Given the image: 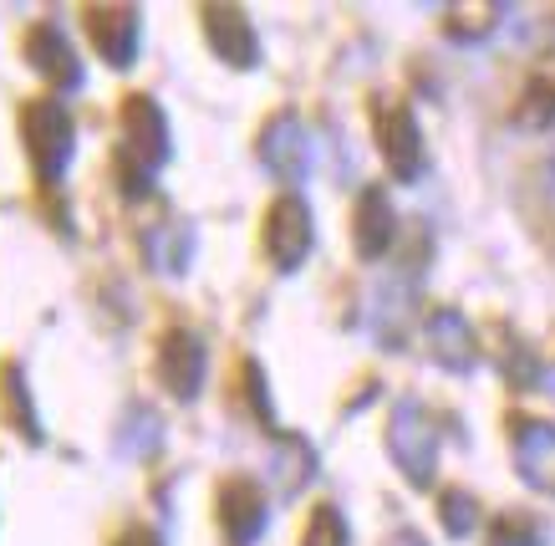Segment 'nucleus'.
Segmentation results:
<instances>
[{
  "mask_svg": "<svg viewBox=\"0 0 555 546\" xmlns=\"http://www.w3.org/2000/svg\"><path fill=\"white\" fill-rule=\"evenodd\" d=\"M199 26L209 52L230 72H255L260 67V36L245 5H199Z\"/></svg>",
  "mask_w": 555,
  "mask_h": 546,
  "instance_id": "f8f14e48",
  "label": "nucleus"
},
{
  "mask_svg": "<svg viewBox=\"0 0 555 546\" xmlns=\"http://www.w3.org/2000/svg\"><path fill=\"white\" fill-rule=\"evenodd\" d=\"M438 526L449 531V536H469V531L479 526V500H474L464 485L438 491Z\"/></svg>",
  "mask_w": 555,
  "mask_h": 546,
  "instance_id": "5701e85b",
  "label": "nucleus"
},
{
  "mask_svg": "<svg viewBox=\"0 0 555 546\" xmlns=\"http://www.w3.org/2000/svg\"><path fill=\"white\" fill-rule=\"evenodd\" d=\"M509 460H515V475L530 491L555 500V424L551 419L509 414Z\"/></svg>",
  "mask_w": 555,
  "mask_h": 546,
  "instance_id": "9b49d317",
  "label": "nucleus"
},
{
  "mask_svg": "<svg viewBox=\"0 0 555 546\" xmlns=\"http://www.w3.org/2000/svg\"><path fill=\"white\" fill-rule=\"evenodd\" d=\"M494 363H500V373L509 378V389H540V378H545V368H540V358H535V347H530L515 327H500Z\"/></svg>",
  "mask_w": 555,
  "mask_h": 546,
  "instance_id": "aec40b11",
  "label": "nucleus"
},
{
  "mask_svg": "<svg viewBox=\"0 0 555 546\" xmlns=\"http://www.w3.org/2000/svg\"><path fill=\"white\" fill-rule=\"evenodd\" d=\"M215 521L224 546H255L266 536V521H270L266 485L250 475H224L215 491Z\"/></svg>",
  "mask_w": 555,
  "mask_h": 546,
  "instance_id": "1a4fd4ad",
  "label": "nucleus"
},
{
  "mask_svg": "<svg viewBox=\"0 0 555 546\" xmlns=\"http://www.w3.org/2000/svg\"><path fill=\"white\" fill-rule=\"evenodd\" d=\"M113 546H164V531L149 526V521H133V526L118 531V542Z\"/></svg>",
  "mask_w": 555,
  "mask_h": 546,
  "instance_id": "393cba45",
  "label": "nucleus"
},
{
  "mask_svg": "<svg viewBox=\"0 0 555 546\" xmlns=\"http://www.w3.org/2000/svg\"><path fill=\"white\" fill-rule=\"evenodd\" d=\"M301 546H352V526H347L341 506H332V500L311 506L306 531H301Z\"/></svg>",
  "mask_w": 555,
  "mask_h": 546,
  "instance_id": "412c9836",
  "label": "nucleus"
},
{
  "mask_svg": "<svg viewBox=\"0 0 555 546\" xmlns=\"http://www.w3.org/2000/svg\"><path fill=\"white\" fill-rule=\"evenodd\" d=\"M240 378H245V393H250V409L255 419H260V429L266 434H281V424H275V409H270V389H266V368L255 358L240 363Z\"/></svg>",
  "mask_w": 555,
  "mask_h": 546,
  "instance_id": "b1692460",
  "label": "nucleus"
},
{
  "mask_svg": "<svg viewBox=\"0 0 555 546\" xmlns=\"http://www.w3.org/2000/svg\"><path fill=\"white\" fill-rule=\"evenodd\" d=\"M82 31L92 41V56L113 72H128L138 62V52H143V11L122 5V0L82 5Z\"/></svg>",
  "mask_w": 555,
  "mask_h": 546,
  "instance_id": "423d86ee",
  "label": "nucleus"
},
{
  "mask_svg": "<svg viewBox=\"0 0 555 546\" xmlns=\"http://www.w3.org/2000/svg\"><path fill=\"white\" fill-rule=\"evenodd\" d=\"M21 56H26V67L51 87V98L82 87V62H77L67 31H62L56 21H31V26L21 31Z\"/></svg>",
  "mask_w": 555,
  "mask_h": 546,
  "instance_id": "9d476101",
  "label": "nucleus"
},
{
  "mask_svg": "<svg viewBox=\"0 0 555 546\" xmlns=\"http://www.w3.org/2000/svg\"><path fill=\"white\" fill-rule=\"evenodd\" d=\"M118 185L122 194H133V200H143L153 185V174L169 164L173 154V134H169V113L158 107V98L153 92H122L118 103Z\"/></svg>",
  "mask_w": 555,
  "mask_h": 546,
  "instance_id": "f257e3e1",
  "label": "nucleus"
},
{
  "mask_svg": "<svg viewBox=\"0 0 555 546\" xmlns=\"http://www.w3.org/2000/svg\"><path fill=\"white\" fill-rule=\"evenodd\" d=\"M275 449H270V475H275V495L291 500V495H301L311 480H317V449L306 434H270Z\"/></svg>",
  "mask_w": 555,
  "mask_h": 546,
  "instance_id": "a211bd4d",
  "label": "nucleus"
},
{
  "mask_svg": "<svg viewBox=\"0 0 555 546\" xmlns=\"http://www.w3.org/2000/svg\"><path fill=\"white\" fill-rule=\"evenodd\" d=\"M255 158L270 179L281 185H301L306 169H311V138H306V123L296 107H275L260 134H255Z\"/></svg>",
  "mask_w": 555,
  "mask_h": 546,
  "instance_id": "6e6552de",
  "label": "nucleus"
},
{
  "mask_svg": "<svg viewBox=\"0 0 555 546\" xmlns=\"http://www.w3.org/2000/svg\"><path fill=\"white\" fill-rule=\"evenodd\" d=\"M489 546H545V526L530 511H500L489 521Z\"/></svg>",
  "mask_w": 555,
  "mask_h": 546,
  "instance_id": "4be33fe9",
  "label": "nucleus"
},
{
  "mask_svg": "<svg viewBox=\"0 0 555 546\" xmlns=\"http://www.w3.org/2000/svg\"><path fill=\"white\" fill-rule=\"evenodd\" d=\"M0 419H5V429H16V434L31 444V449H36V444H47L41 409H36L31 383H26V368H21L16 358L0 363Z\"/></svg>",
  "mask_w": 555,
  "mask_h": 546,
  "instance_id": "dca6fc26",
  "label": "nucleus"
},
{
  "mask_svg": "<svg viewBox=\"0 0 555 546\" xmlns=\"http://www.w3.org/2000/svg\"><path fill=\"white\" fill-rule=\"evenodd\" d=\"M383 444H387V460L398 465V475L413 485V491H428L438 475V424L428 404L418 398H398L392 414H387V429H383Z\"/></svg>",
  "mask_w": 555,
  "mask_h": 546,
  "instance_id": "7ed1b4c3",
  "label": "nucleus"
},
{
  "mask_svg": "<svg viewBox=\"0 0 555 546\" xmlns=\"http://www.w3.org/2000/svg\"><path fill=\"white\" fill-rule=\"evenodd\" d=\"M383 546H428V536H423L418 526H398V531H392V536H387Z\"/></svg>",
  "mask_w": 555,
  "mask_h": 546,
  "instance_id": "a878e982",
  "label": "nucleus"
},
{
  "mask_svg": "<svg viewBox=\"0 0 555 546\" xmlns=\"http://www.w3.org/2000/svg\"><path fill=\"white\" fill-rule=\"evenodd\" d=\"M143 256L164 276H184L189 256H194V225L169 215V209H158V220L143 230Z\"/></svg>",
  "mask_w": 555,
  "mask_h": 546,
  "instance_id": "f3484780",
  "label": "nucleus"
},
{
  "mask_svg": "<svg viewBox=\"0 0 555 546\" xmlns=\"http://www.w3.org/2000/svg\"><path fill=\"white\" fill-rule=\"evenodd\" d=\"M509 123L525 134H551L555 128V47L535 56V67L525 72L520 92L509 103Z\"/></svg>",
  "mask_w": 555,
  "mask_h": 546,
  "instance_id": "2eb2a0df",
  "label": "nucleus"
},
{
  "mask_svg": "<svg viewBox=\"0 0 555 546\" xmlns=\"http://www.w3.org/2000/svg\"><path fill=\"white\" fill-rule=\"evenodd\" d=\"M16 134L21 149H26V164H31V179L41 189H62L72 169V154H77V123H72L67 103L62 98H26L16 107Z\"/></svg>",
  "mask_w": 555,
  "mask_h": 546,
  "instance_id": "f03ea898",
  "label": "nucleus"
},
{
  "mask_svg": "<svg viewBox=\"0 0 555 546\" xmlns=\"http://www.w3.org/2000/svg\"><path fill=\"white\" fill-rule=\"evenodd\" d=\"M505 21V5L500 0H464V5H443V36L449 41H485V36L500 31Z\"/></svg>",
  "mask_w": 555,
  "mask_h": 546,
  "instance_id": "6ab92c4d",
  "label": "nucleus"
},
{
  "mask_svg": "<svg viewBox=\"0 0 555 546\" xmlns=\"http://www.w3.org/2000/svg\"><path fill=\"white\" fill-rule=\"evenodd\" d=\"M153 373L164 383L173 404H194L204 393V373H209V347L194 327H164L158 332V353H153Z\"/></svg>",
  "mask_w": 555,
  "mask_h": 546,
  "instance_id": "0eeeda50",
  "label": "nucleus"
},
{
  "mask_svg": "<svg viewBox=\"0 0 555 546\" xmlns=\"http://www.w3.org/2000/svg\"><path fill=\"white\" fill-rule=\"evenodd\" d=\"M311 245H317V220H311L306 194L281 189V194L266 205V220H260V251H266V261L275 266V271L291 276V271H301L306 266Z\"/></svg>",
  "mask_w": 555,
  "mask_h": 546,
  "instance_id": "39448f33",
  "label": "nucleus"
},
{
  "mask_svg": "<svg viewBox=\"0 0 555 546\" xmlns=\"http://www.w3.org/2000/svg\"><path fill=\"white\" fill-rule=\"evenodd\" d=\"M398 240V209L387 200L383 185H367L352 205V245L362 261H383Z\"/></svg>",
  "mask_w": 555,
  "mask_h": 546,
  "instance_id": "4468645a",
  "label": "nucleus"
},
{
  "mask_svg": "<svg viewBox=\"0 0 555 546\" xmlns=\"http://www.w3.org/2000/svg\"><path fill=\"white\" fill-rule=\"evenodd\" d=\"M551 393H555V373H551Z\"/></svg>",
  "mask_w": 555,
  "mask_h": 546,
  "instance_id": "bb28decb",
  "label": "nucleus"
},
{
  "mask_svg": "<svg viewBox=\"0 0 555 546\" xmlns=\"http://www.w3.org/2000/svg\"><path fill=\"white\" fill-rule=\"evenodd\" d=\"M423 347L443 373H474L479 368V332L459 307H428L423 312Z\"/></svg>",
  "mask_w": 555,
  "mask_h": 546,
  "instance_id": "ddd939ff",
  "label": "nucleus"
},
{
  "mask_svg": "<svg viewBox=\"0 0 555 546\" xmlns=\"http://www.w3.org/2000/svg\"><path fill=\"white\" fill-rule=\"evenodd\" d=\"M372 113V138H377V154H383L387 174L398 179V185H418L423 179V128H418V113L403 103V98H392V92H377L367 103Z\"/></svg>",
  "mask_w": 555,
  "mask_h": 546,
  "instance_id": "20e7f679",
  "label": "nucleus"
}]
</instances>
